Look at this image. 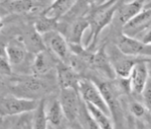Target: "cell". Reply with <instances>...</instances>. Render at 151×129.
<instances>
[{
  "mask_svg": "<svg viewBox=\"0 0 151 129\" xmlns=\"http://www.w3.org/2000/svg\"><path fill=\"white\" fill-rule=\"evenodd\" d=\"M120 1L92 2L86 18L90 22L91 32L85 44V48L89 51L96 49L101 32L114 20L116 11Z\"/></svg>",
  "mask_w": 151,
  "mask_h": 129,
  "instance_id": "obj_1",
  "label": "cell"
},
{
  "mask_svg": "<svg viewBox=\"0 0 151 129\" xmlns=\"http://www.w3.org/2000/svg\"><path fill=\"white\" fill-rule=\"evenodd\" d=\"M11 77L10 94L17 97L40 100L53 90V84L44 76L33 74Z\"/></svg>",
  "mask_w": 151,
  "mask_h": 129,
  "instance_id": "obj_2",
  "label": "cell"
},
{
  "mask_svg": "<svg viewBox=\"0 0 151 129\" xmlns=\"http://www.w3.org/2000/svg\"><path fill=\"white\" fill-rule=\"evenodd\" d=\"M40 100L20 98L12 94H6L1 98V117H15L33 112Z\"/></svg>",
  "mask_w": 151,
  "mask_h": 129,
  "instance_id": "obj_3",
  "label": "cell"
},
{
  "mask_svg": "<svg viewBox=\"0 0 151 129\" xmlns=\"http://www.w3.org/2000/svg\"><path fill=\"white\" fill-rule=\"evenodd\" d=\"M91 80L96 83L100 90L102 95L108 104V108L111 111V117L115 121L118 122L122 115L119 96L120 93H123V91L120 88L116 79L113 81H101L98 79Z\"/></svg>",
  "mask_w": 151,
  "mask_h": 129,
  "instance_id": "obj_4",
  "label": "cell"
},
{
  "mask_svg": "<svg viewBox=\"0 0 151 129\" xmlns=\"http://www.w3.org/2000/svg\"><path fill=\"white\" fill-rule=\"evenodd\" d=\"M78 92L86 103L92 105L111 117V111L98 86L91 79L82 77L78 83Z\"/></svg>",
  "mask_w": 151,
  "mask_h": 129,
  "instance_id": "obj_5",
  "label": "cell"
},
{
  "mask_svg": "<svg viewBox=\"0 0 151 129\" xmlns=\"http://www.w3.org/2000/svg\"><path fill=\"white\" fill-rule=\"evenodd\" d=\"M116 46L124 55L151 59V45H145L135 37L121 33L116 38Z\"/></svg>",
  "mask_w": 151,
  "mask_h": 129,
  "instance_id": "obj_6",
  "label": "cell"
},
{
  "mask_svg": "<svg viewBox=\"0 0 151 129\" xmlns=\"http://www.w3.org/2000/svg\"><path fill=\"white\" fill-rule=\"evenodd\" d=\"M58 100L65 115V120L69 122L78 120L83 99L77 90H60Z\"/></svg>",
  "mask_w": 151,
  "mask_h": 129,
  "instance_id": "obj_7",
  "label": "cell"
},
{
  "mask_svg": "<svg viewBox=\"0 0 151 129\" xmlns=\"http://www.w3.org/2000/svg\"><path fill=\"white\" fill-rule=\"evenodd\" d=\"M46 49L61 62H66L70 55V44L60 32L54 31L42 36Z\"/></svg>",
  "mask_w": 151,
  "mask_h": 129,
  "instance_id": "obj_8",
  "label": "cell"
},
{
  "mask_svg": "<svg viewBox=\"0 0 151 129\" xmlns=\"http://www.w3.org/2000/svg\"><path fill=\"white\" fill-rule=\"evenodd\" d=\"M51 2H41V1H28V0H16V1H0L1 12L3 11L8 14L24 15L41 11L49 6Z\"/></svg>",
  "mask_w": 151,
  "mask_h": 129,
  "instance_id": "obj_9",
  "label": "cell"
},
{
  "mask_svg": "<svg viewBox=\"0 0 151 129\" xmlns=\"http://www.w3.org/2000/svg\"><path fill=\"white\" fill-rule=\"evenodd\" d=\"M88 65L91 70L98 71L110 81H113L116 78L110 57L106 51V44L99 47L95 52H92L88 62Z\"/></svg>",
  "mask_w": 151,
  "mask_h": 129,
  "instance_id": "obj_10",
  "label": "cell"
},
{
  "mask_svg": "<svg viewBox=\"0 0 151 129\" xmlns=\"http://www.w3.org/2000/svg\"><path fill=\"white\" fill-rule=\"evenodd\" d=\"M118 53L115 52L112 57H109L116 77L129 78L136 64L145 60H151L145 57H134L122 54L117 49Z\"/></svg>",
  "mask_w": 151,
  "mask_h": 129,
  "instance_id": "obj_11",
  "label": "cell"
},
{
  "mask_svg": "<svg viewBox=\"0 0 151 129\" xmlns=\"http://www.w3.org/2000/svg\"><path fill=\"white\" fill-rule=\"evenodd\" d=\"M57 84L60 90L74 89L78 91V83L80 82V74L65 62L59 61L56 66Z\"/></svg>",
  "mask_w": 151,
  "mask_h": 129,
  "instance_id": "obj_12",
  "label": "cell"
},
{
  "mask_svg": "<svg viewBox=\"0 0 151 129\" xmlns=\"http://www.w3.org/2000/svg\"><path fill=\"white\" fill-rule=\"evenodd\" d=\"M145 1H120L118 8L116 11L114 20L122 28L135 18L139 13L143 11ZM113 20V21H114Z\"/></svg>",
  "mask_w": 151,
  "mask_h": 129,
  "instance_id": "obj_13",
  "label": "cell"
},
{
  "mask_svg": "<svg viewBox=\"0 0 151 129\" xmlns=\"http://www.w3.org/2000/svg\"><path fill=\"white\" fill-rule=\"evenodd\" d=\"M151 60H145L136 64L130 75L131 92L136 95H142L150 79V69L148 63Z\"/></svg>",
  "mask_w": 151,
  "mask_h": 129,
  "instance_id": "obj_14",
  "label": "cell"
},
{
  "mask_svg": "<svg viewBox=\"0 0 151 129\" xmlns=\"http://www.w3.org/2000/svg\"><path fill=\"white\" fill-rule=\"evenodd\" d=\"M2 54L6 56L12 65L21 64L27 54V48L21 38L9 41L7 44H2Z\"/></svg>",
  "mask_w": 151,
  "mask_h": 129,
  "instance_id": "obj_15",
  "label": "cell"
},
{
  "mask_svg": "<svg viewBox=\"0 0 151 129\" xmlns=\"http://www.w3.org/2000/svg\"><path fill=\"white\" fill-rule=\"evenodd\" d=\"M150 27H151V9H143L122 28V31L127 36L134 37L136 35L150 29Z\"/></svg>",
  "mask_w": 151,
  "mask_h": 129,
  "instance_id": "obj_16",
  "label": "cell"
},
{
  "mask_svg": "<svg viewBox=\"0 0 151 129\" xmlns=\"http://www.w3.org/2000/svg\"><path fill=\"white\" fill-rule=\"evenodd\" d=\"M90 28V22L86 17L78 19L68 25L64 37L70 45H83L84 32Z\"/></svg>",
  "mask_w": 151,
  "mask_h": 129,
  "instance_id": "obj_17",
  "label": "cell"
},
{
  "mask_svg": "<svg viewBox=\"0 0 151 129\" xmlns=\"http://www.w3.org/2000/svg\"><path fill=\"white\" fill-rule=\"evenodd\" d=\"M54 56L47 49L40 51L35 54L32 62L33 74L39 76H45L49 74L52 69L57 66L59 62L57 58H53Z\"/></svg>",
  "mask_w": 151,
  "mask_h": 129,
  "instance_id": "obj_18",
  "label": "cell"
},
{
  "mask_svg": "<svg viewBox=\"0 0 151 129\" xmlns=\"http://www.w3.org/2000/svg\"><path fill=\"white\" fill-rule=\"evenodd\" d=\"M76 1L71 0H59L51 2L49 6L41 13L46 17L53 19L56 20L62 19L70 11Z\"/></svg>",
  "mask_w": 151,
  "mask_h": 129,
  "instance_id": "obj_19",
  "label": "cell"
},
{
  "mask_svg": "<svg viewBox=\"0 0 151 129\" xmlns=\"http://www.w3.org/2000/svg\"><path fill=\"white\" fill-rule=\"evenodd\" d=\"M46 115L50 125L55 128L62 125L65 117L58 99H54L51 102L50 107L47 108Z\"/></svg>",
  "mask_w": 151,
  "mask_h": 129,
  "instance_id": "obj_20",
  "label": "cell"
},
{
  "mask_svg": "<svg viewBox=\"0 0 151 129\" xmlns=\"http://www.w3.org/2000/svg\"><path fill=\"white\" fill-rule=\"evenodd\" d=\"M32 125L33 129H48L50 123L48 121L45 108V99H40L37 109L33 111L32 118Z\"/></svg>",
  "mask_w": 151,
  "mask_h": 129,
  "instance_id": "obj_21",
  "label": "cell"
},
{
  "mask_svg": "<svg viewBox=\"0 0 151 129\" xmlns=\"http://www.w3.org/2000/svg\"><path fill=\"white\" fill-rule=\"evenodd\" d=\"M58 20L46 17L42 14L34 23V30L40 36H44L52 32L58 31Z\"/></svg>",
  "mask_w": 151,
  "mask_h": 129,
  "instance_id": "obj_22",
  "label": "cell"
},
{
  "mask_svg": "<svg viewBox=\"0 0 151 129\" xmlns=\"http://www.w3.org/2000/svg\"><path fill=\"white\" fill-rule=\"evenodd\" d=\"M86 103V102H85ZM86 106L88 111L95 120L97 124L101 129H114L113 123L111 120V116L106 115L101 110H99L96 107L89 103H86Z\"/></svg>",
  "mask_w": 151,
  "mask_h": 129,
  "instance_id": "obj_23",
  "label": "cell"
},
{
  "mask_svg": "<svg viewBox=\"0 0 151 129\" xmlns=\"http://www.w3.org/2000/svg\"><path fill=\"white\" fill-rule=\"evenodd\" d=\"M78 121L83 129H101L91 116L83 100L81 105Z\"/></svg>",
  "mask_w": 151,
  "mask_h": 129,
  "instance_id": "obj_24",
  "label": "cell"
},
{
  "mask_svg": "<svg viewBox=\"0 0 151 129\" xmlns=\"http://www.w3.org/2000/svg\"><path fill=\"white\" fill-rule=\"evenodd\" d=\"M129 110L132 115L137 119L142 118L145 114V111H147L144 104L137 101H133L130 103Z\"/></svg>",
  "mask_w": 151,
  "mask_h": 129,
  "instance_id": "obj_25",
  "label": "cell"
},
{
  "mask_svg": "<svg viewBox=\"0 0 151 129\" xmlns=\"http://www.w3.org/2000/svg\"><path fill=\"white\" fill-rule=\"evenodd\" d=\"M0 73L2 76L6 77H12L13 75L12 64L6 57V56L1 54V60H0Z\"/></svg>",
  "mask_w": 151,
  "mask_h": 129,
  "instance_id": "obj_26",
  "label": "cell"
},
{
  "mask_svg": "<svg viewBox=\"0 0 151 129\" xmlns=\"http://www.w3.org/2000/svg\"><path fill=\"white\" fill-rule=\"evenodd\" d=\"M143 104L146 108V110L150 112L151 115V77L150 76L147 85L145 86L144 91L142 94Z\"/></svg>",
  "mask_w": 151,
  "mask_h": 129,
  "instance_id": "obj_27",
  "label": "cell"
},
{
  "mask_svg": "<svg viewBox=\"0 0 151 129\" xmlns=\"http://www.w3.org/2000/svg\"><path fill=\"white\" fill-rule=\"evenodd\" d=\"M142 42L145 44V45H151V28L146 30L145 34L142 37Z\"/></svg>",
  "mask_w": 151,
  "mask_h": 129,
  "instance_id": "obj_28",
  "label": "cell"
},
{
  "mask_svg": "<svg viewBox=\"0 0 151 129\" xmlns=\"http://www.w3.org/2000/svg\"><path fill=\"white\" fill-rule=\"evenodd\" d=\"M22 129H33L32 125V120H29L28 118H26V117H23Z\"/></svg>",
  "mask_w": 151,
  "mask_h": 129,
  "instance_id": "obj_29",
  "label": "cell"
},
{
  "mask_svg": "<svg viewBox=\"0 0 151 129\" xmlns=\"http://www.w3.org/2000/svg\"><path fill=\"white\" fill-rule=\"evenodd\" d=\"M22 124H23V117L20 118L18 121H16L14 123V125L11 128V129H22Z\"/></svg>",
  "mask_w": 151,
  "mask_h": 129,
  "instance_id": "obj_30",
  "label": "cell"
},
{
  "mask_svg": "<svg viewBox=\"0 0 151 129\" xmlns=\"http://www.w3.org/2000/svg\"><path fill=\"white\" fill-rule=\"evenodd\" d=\"M136 129H150L142 123L141 120H136Z\"/></svg>",
  "mask_w": 151,
  "mask_h": 129,
  "instance_id": "obj_31",
  "label": "cell"
},
{
  "mask_svg": "<svg viewBox=\"0 0 151 129\" xmlns=\"http://www.w3.org/2000/svg\"><path fill=\"white\" fill-rule=\"evenodd\" d=\"M144 9H151V1H149V2H145Z\"/></svg>",
  "mask_w": 151,
  "mask_h": 129,
  "instance_id": "obj_32",
  "label": "cell"
},
{
  "mask_svg": "<svg viewBox=\"0 0 151 129\" xmlns=\"http://www.w3.org/2000/svg\"><path fill=\"white\" fill-rule=\"evenodd\" d=\"M48 129H57V128H55L54 127H52V125H50V126H49V128H48Z\"/></svg>",
  "mask_w": 151,
  "mask_h": 129,
  "instance_id": "obj_33",
  "label": "cell"
},
{
  "mask_svg": "<svg viewBox=\"0 0 151 129\" xmlns=\"http://www.w3.org/2000/svg\"><path fill=\"white\" fill-rule=\"evenodd\" d=\"M148 66H149V69H150V70H151V62H150L148 63Z\"/></svg>",
  "mask_w": 151,
  "mask_h": 129,
  "instance_id": "obj_34",
  "label": "cell"
},
{
  "mask_svg": "<svg viewBox=\"0 0 151 129\" xmlns=\"http://www.w3.org/2000/svg\"><path fill=\"white\" fill-rule=\"evenodd\" d=\"M150 76L151 77V70H150Z\"/></svg>",
  "mask_w": 151,
  "mask_h": 129,
  "instance_id": "obj_35",
  "label": "cell"
},
{
  "mask_svg": "<svg viewBox=\"0 0 151 129\" xmlns=\"http://www.w3.org/2000/svg\"><path fill=\"white\" fill-rule=\"evenodd\" d=\"M68 129H71V128H68Z\"/></svg>",
  "mask_w": 151,
  "mask_h": 129,
  "instance_id": "obj_36",
  "label": "cell"
}]
</instances>
